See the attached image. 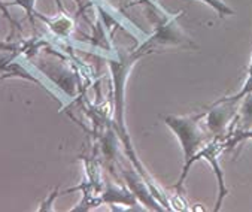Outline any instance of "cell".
Returning <instances> with one entry per match:
<instances>
[{"instance_id": "277c9868", "label": "cell", "mask_w": 252, "mask_h": 212, "mask_svg": "<svg viewBox=\"0 0 252 212\" xmlns=\"http://www.w3.org/2000/svg\"><path fill=\"white\" fill-rule=\"evenodd\" d=\"M243 105L240 109V121L243 129H251L252 127V93L246 94L243 97Z\"/></svg>"}, {"instance_id": "5b68a950", "label": "cell", "mask_w": 252, "mask_h": 212, "mask_svg": "<svg viewBox=\"0 0 252 212\" xmlns=\"http://www.w3.org/2000/svg\"><path fill=\"white\" fill-rule=\"evenodd\" d=\"M201 2H205V3H208L211 8H214L218 14H220V17H225V15H233L234 14V11L233 9H230L222 0H201Z\"/></svg>"}, {"instance_id": "6da1fadb", "label": "cell", "mask_w": 252, "mask_h": 212, "mask_svg": "<svg viewBox=\"0 0 252 212\" xmlns=\"http://www.w3.org/2000/svg\"><path fill=\"white\" fill-rule=\"evenodd\" d=\"M200 117L201 115H198V117H164V123L178 136L182 151H184L185 168H184V174L179 181V185L184 182L185 175H187L189 166L192 165V158L200 151L201 145H203V142L206 139L203 130H201L198 126Z\"/></svg>"}, {"instance_id": "7a4b0ae2", "label": "cell", "mask_w": 252, "mask_h": 212, "mask_svg": "<svg viewBox=\"0 0 252 212\" xmlns=\"http://www.w3.org/2000/svg\"><path fill=\"white\" fill-rule=\"evenodd\" d=\"M222 148H224V143L220 139H215L214 142L205 145L203 148H201L195 154V157L192 158V163L197 160V158H205V160L209 162V165L214 168V172H215L217 179H218V187H220V193H218V200H217L215 211H218L221 208L224 197L228 194V190H227L225 181H224V175H222V171H221V166H220V152H221Z\"/></svg>"}, {"instance_id": "3957f363", "label": "cell", "mask_w": 252, "mask_h": 212, "mask_svg": "<svg viewBox=\"0 0 252 212\" xmlns=\"http://www.w3.org/2000/svg\"><path fill=\"white\" fill-rule=\"evenodd\" d=\"M234 105L236 102L221 99L212 106L206 118V126L214 135H222L225 132L227 124L234 115Z\"/></svg>"}]
</instances>
